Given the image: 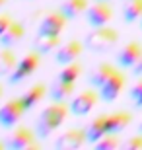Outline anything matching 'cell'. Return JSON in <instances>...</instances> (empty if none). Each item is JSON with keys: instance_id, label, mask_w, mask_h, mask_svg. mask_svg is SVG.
<instances>
[{"instance_id": "obj_2", "label": "cell", "mask_w": 142, "mask_h": 150, "mask_svg": "<svg viewBox=\"0 0 142 150\" xmlns=\"http://www.w3.org/2000/svg\"><path fill=\"white\" fill-rule=\"evenodd\" d=\"M117 41H119V31L117 29L111 28V25H99V28H92V31L84 39V45L90 51L103 53V51L111 49Z\"/></svg>"}, {"instance_id": "obj_22", "label": "cell", "mask_w": 142, "mask_h": 150, "mask_svg": "<svg viewBox=\"0 0 142 150\" xmlns=\"http://www.w3.org/2000/svg\"><path fill=\"white\" fill-rule=\"evenodd\" d=\"M123 16L126 22H138L142 18V0H126L123 8Z\"/></svg>"}, {"instance_id": "obj_24", "label": "cell", "mask_w": 142, "mask_h": 150, "mask_svg": "<svg viewBox=\"0 0 142 150\" xmlns=\"http://www.w3.org/2000/svg\"><path fill=\"white\" fill-rule=\"evenodd\" d=\"M123 144L119 140V137L115 133H109V134H105V137H101V139L95 142V150H115V148H119V146Z\"/></svg>"}, {"instance_id": "obj_18", "label": "cell", "mask_w": 142, "mask_h": 150, "mask_svg": "<svg viewBox=\"0 0 142 150\" xmlns=\"http://www.w3.org/2000/svg\"><path fill=\"white\" fill-rule=\"evenodd\" d=\"M74 86H76V82H64V80H59L57 78V82L49 88L51 100L53 101H66L74 94Z\"/></svg>"}, {"instance_id": "obj_3", "label": "cell", "mask_w": 142, "mask_h": 150, "mask_svg": "<svg viewBox=\"0 0 142 150\" xmlns=\"http://www.w3.org/2000/svg\"><path fill=\"white\" fill-rule=\"evenodd\" d=\"M39 62H41V53L39 51H29L28 55H23L20 61H18L16 68L12 70V74L8 76V82L10 84H20L22 80H25V78H29L35 70H37Z\"/></svg>"}, {"instance_id": "obj_32", "label": "cell", "mask_w": 142, "mask_h": 150, "mask_svg": "<svg viewBox=\"0 0 142 150\" xmlns=\"http://www.w3.org/2000/svg\"><path fill=\"white\" fill-rule=\"evenodd\" d=\"M140 28H142V18H140Z\"/></svg>"}, {"instance_id": "obj_21", "label": "cell", "mask_w": 142, "mask_h": 150, "mask_svg": "<svg viewBox=\"0 0 142 150\" xmlns=\"http://www.w3.org/2000/svg\"><path fill=\"white\" fill-rule=\"evenodd\" d=\"M18 61L20 59H16V53L12 47H2L0 49V76H10L12 70L16 68Z\"/></svg>"}, {"instance_id": "obj_5", "label": "cell", "mask_w": 142, "mask_h": 150, "mask_svg": "<svg viewBox=\"0 0 142 150\" xmlns=\"http://www.w3.org/2000/svg\"><path fill=\"white\" fill-rule=\"evenodd\" d=\"M125 86H126V76L123 74L121 68H117L97 90H99V96H101L103 101H115L121 96V92L125 90Z\"/></svg>"}, {"instance_id": "obj_25", "label": "cell", "mask_w": 142, "mask_h": 150, "mask_svg": "<svg viewBox=\"0 0 142 150\" xmlns=\"http://www.w3.org/2000/svg\"><path fill=\"white\" fill-rule=\"evenodd\" d=\"M131 100H132V105L134 107H142V76L131 88Z\"/></svg>"}, {"instance_id": "obj_6", "label": "cell", "mask_w": 142, "mask_h": 150, "mask_svg": "<svg viewBox=\"0 0 142 150\" xmlns=\"http://www.w3.org/2000/svg\"><path fill=\"white\" fill-rule=\"evenodd\" d=\"M25 111H28V109H25V105H23L22 98L8 100L4 105L0 107V127L12 129L23 117V113H25Z\"/></svg>"}, {"instance_id": "obj_8", "label": "cell", "mask_w": 142, "mask_h": 150, "mask_svg": "<svg viewBox=\"0 0 142 150\" xmlns=\"http://www.w3.org/2000/svg\"><path fill=\"white\" fill-rule=\"evenodd\" d=\"M101 100L99 92H93V90H84L80 94H76V98H72L70 101V113L78 117H84L92 111L93 107L97 105V101Z\"/></svg>"}, {"instance_id": "obj_29", "label": "cell", "mask_w": 142, "mask_h": 150, "mask_svg": "<svg viewBox=\"0 0 142 150\" xmlns=\"http://www.w3.org/2000/svg\"><path fill=\"white\" fill-rule=\"evenodd\" d=\"M6 2H8V0H0V8H4V6H6Z\"/></svg>"}, {"instance_id": "obj_12", "label": "cell", "mask_w": 142, "mask_h": 150, "mask_svg": "<svg viewBox=\"0 0 142 150\" xmlns=\"http://www.w3.org/2000/svg\"><path fill=\"white\" fill-rule=\"evenodd\" d=\"M142 55V45L138 41H129L117 53V64L121 68H132Z\"/></svg>"}, {"instance_id": "obj_16", "label": "cell", "mask_w": 142, "mask_h": 150, "mask_svg": "<svg viewBox=\"0 0 142 150\" xmlns=\"http://www.w3.org/2000/svg\"><path fill=\"white\" fill-rule=\"evenodd\" d=\"M60 47V35H49V33H37L33 41V49L39 51L41 55H49Z\"/></svg>"}, {"instance_id": "obj_7", "label": "cell", "mask_w": 142, "mask_h": 150, "mask_svg": "<svg viewBox=\"0 0 142 150\" xmlns=\"http://www.w3.org/2000/svg\"><path fill=\"white\" fill-rule=\"evenodd\" d=\"M86 20L92 28H99V25H107L113 20V8L107 0H95L93 4H90L86 12Z\"/></svg>"}, {"instance_id": "obj_14", "label": "cell", "mask_w": 142, "mask_h": 150, "mask_svg": "<svg viewBox=\"0 0 142 150\" xmlns=\"http://www.w3.org/2000/svg\"><path fill=\"white\" fill-rule=\"evenodd\" d=\"M115 70H117V67H113V64H109V62H99V64L93 67L92 72L88 74V84H90L92 88H99Z\"/></svg>"}, {"instance_id": "obj_31", "label": "cell", "mask_w": 142, "mask_h": 150, "mask_svg": "<svg viewBox=\"0 0 142 150\" xmlns=\"http://www.w3.org/2000/svg\"><path fill=\"white\" fill-rule=\"evenodd\" d=\"M2 94H4V90H2V84H0V98H2Z\"/></svg>"}, {"instance_id": "obj_23", "label": "cell", "mask_w": 142, "mask_h": 150, "mask_svg": "<svg viewBox=\"0 0 142 150\" xmlns=\"http://www.w3.org/2000/svg\"><path fill=\"white\" fill-rule=\"evenodd\" d=\"M82 74V67L78 64L76 61L68 62V64H62V70L59 72V80H64V82H76Z\"/></svg>"}, {"instance_id": "obj_10", "label": "cell", "mask_w": 142, "mask_h": 150, "mask_svg": "<svg viewBox=\"0 0 142 150\" xmlns=\"http://www.w3.org/2000/svg\"><path fill=\"white\" fill-rule=\"evenodd\" d=\"M88 142L86 129H68L55 140V148L59 150H76Z\"/></svg>"}, {"instance_id": "obj_13", "label": "cell", "mask_w": 142, "mask_h": 150, "mask_svg": "<svg viewBox=\"0 0 142 150\" xmlns=\"http://www.w3.org/2000/svg\"><path fill=\"white\" fill-rule=\"evenodd\" d=\"M105 134H109V131H107V115L103 113V115H97L95 119H92V123L86 127V137H88V142L95 144Z\"/></svg>"}, {"instance_id": "obj_33", "label": "cell", "mask_w": 142, "mask_h": 150, "mask_svg": "<svg viewBox=\"0 0 142 150\" xmlns=\"http://www.w3.org/2000/svg\"><path fill=\"white\" fill-rule=\"evenodd\" d=\"M140 131H142V123H140Z\"/></svg>"}, {"instance_id": "obj_17", "label": "cell", "mask_w": 142, "mask_h": 150, "mask_svg": "<svg viewBox=\"0 0 142 150\" xmlns=\"http://www.w3.org/2000/svg\"><path fill=\"white\" fill-rule=\"evenodd\" d=\"M90 8V0H62L59 10L64 14L68 20H74L80 14H86Z\"/></svg>"}, {"instance_id": "obj_1", "label": "cell", "mask_w": 142, "mask_h": 150, "mask_svg": "<svg viewBox=\"0 0 142 150\" xmlns=\"http://www.w3.org/2000/svg\"><path fill=\"white\" fill-rule=\"evenodd\" d=\"M68 113H70V103H66V101H53L51 105H47L41 111L37 125H35L37 137L39 139H47L49 134H53L66 121Z\"/></svg>"}, {"instance_id": "obj_28", "label": "cell", "mask_w": 142, "mask_h": 150, "mask_svg": "<svg viewBox=\"0 0 142 150\" xmlns=\"http://www.w3.org/2000/svg\"><path fill=\"white\" fill-rule=\"evenodd\" d=\"M132 74H134V76H142V55H140V59L136 61V64L132 67Z\"/></svg>"}, {"instance_id": "obj_11", "label": "cell", "mask_w": 142, "mask_h": 150, "mask_svg": "<svg viewBox=\"0 0 142 150\" xmlns=\"http://www.w3.org/2000/svg\"><path fill=\"white\" fill-rule=\"evenodd\" d=\"M86 45L82 41H76V39H70V41H66L55 51V61L59 64H68V62H74L78 61V57L82 55V51Z\"/></svg>"}, {"instance_id": "obj_34", "label": "cell", "mask_w": 142, "mask_h": 150, "mask_svg": "<svg viewBox=\"0 0 142 150\" xmlns=\"http://www.w3.org/2000/svg\"><path fill=\"white\" fill-rule=\"evenodd\" d=\"M107 2H109V0H107Z\"/></svg>"}, {"instance_id": "obj_26", "label": "cell", "mask_w": 142, "mask_h": 150, "mask_svg": "<svg viewBox=\"0 0 142 150\" xmlns=\"http://www.w3.org/2000/svg\"><path fill=\"white\" fill-rule=\"evenodd\" d=\"M121 146L125 150H142V134H134L131 139H126Z\"/></svg>"}, {"instance_id": "obj_20", "label": "cell", "mask_w": 142, "mask_h": 150, "mask_svg": "<svg viewBox=\"0 0 142 150\" xmlns=\"http://www.w3.org/2000/svg\"><path fill=\"white\" fill-rule=\"evenodd\" d=\"M22 101H23V105H25V109H31V107H35L39 103V101L45 98V84L43 82H37V84H33L29 90H25L22 96Z\"/></svg>"}, {"instance_id": "obj_19", "label": "cell", "mask_w": 142, "mask_h": 150, "mask_svg": "<svg viewBox=\"0 0 142 150\" xmlns=\"http://www.w3.org/2000/svg\"><path fill=\"white\" fill-rule=\"evenodd\" d=\"M132 121V115L129 111H115L107 115V131L109 133H121L123 129H126Z\"/></svg>"}, {"instance_id": "obj_4", "label": "cell", "mask_w": 142, "mask_h": 150, "mask_svg": "<svg viewBox=\"0 0 142 150\" xmlns=\"http://www.w3.org/2000/svg\"><path fill=\"white\" fill-rule=\"evenodd\" d=\"M6 148H10V150L39 148L37 131H31L29 127H18V129H14V133L6 139Z\"/></svg>"}, {"instance_id": "obj_30", "label": "cell", "mask_w": 142, "mask_h": 150, "mask_svg": "<svg viewBox=\"0 0 142 150\" xmlns=\"http://www.w3.org/2000/svg\"><path fill=\"white\" fill-rule=\"evenodd\" d=\"M2 148H6V142H0V150Z\"/></svg>"}, {"instance_id": "obj_9", "label": "cell", "mask_w": 142, "mask_h": 150, "mask_svg": "<svg viewBox=\"0 0 142 150\" xmlns=\"http://www.w3.org/2000/svg\"><path fill=\"white\" fill-rule=\"evenodd\" d=\"M66 22H68V18L60 10L49 12V14H45V16L39 20L37 31L39 33H49V35H60L66 28Z\"/></svg>"}, {"instance_id": "obj_15", "label": "cell", "mask_w": 142, "mask_h": 150, "mask_svg": "<svg viewBox=\"0 0 142 150\" xmlns=\"http://www.w3.org/2000/svg\"><path fill=\"white\" fill-rule=\"evenodd\" d=\"M25 35V28H23L22 22H12L6 31L0 35V45L2 47H14L16 43H20Z\"/></svg>"}, {"instance_id": "obj_27", "label": "cell", "mask_w": 142, "mask_h": 150, "mask_svg": "<svg viewBox=\"0 0 142 150\" xmlns=\"http://www.w3.org/2000/svg\"><path fill=\"white\" fill-rule=\"evenodd\" d=\"M12 22H14V20H12L10 14H0V35L4 33L6 28H8V25H10Z\"/></svg>"}]
</instances>
